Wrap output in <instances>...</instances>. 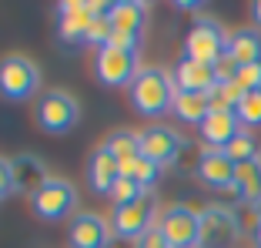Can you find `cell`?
Wrapping results in <instances>:
<instances>
[{
  "label": "cell",
  "mask_w": 261,
  "mask_h": 248,
  "mask_svg": "<svg viewBox=\"0 0 261 248\" xmlns=\"http://www.w3.org/2000/svg\"><path fill=\"white\" fill-rule=\"evenodd\" d=\"M254 211H258V221H261V202H258V205H254Z\"/></svg>",
  "instance_id": "35"
},
{
  "label": "cell",
  "mask_w": 261,
  "mask_h": 248,
  "mask_svg": "<svg viewBox=\"0 0 261 248\" xmlns=\"http://www.w3.org/2000/svg\"><path fill=\"white\" fill-rule=\"evenodd\" d=\"M141 194H147V191H144V188H141L134 178H117V185L111 188V194H108V198L114 202V208H124V205L138 202Z\"/></svg>",
  "instance_id": "27"
},
{
  "label": "cell",
  "mask_w": 261,
  "mask_h": 248,
  "mask_svg": "<svg viewBox=\"0 0 261 248\" xmlns=\"http://www.w3.org/2000/svg\"><path fill=\"white\" fill-rule=\"evenodd\" d=\"M158 218H161L158 215V198H154V191H147V194H141L138 202L124 205V208H114L111 232L121 241H138L151 228H158Z\"/></svg>",
  "instance_id": "2"
},
{
  "label": "cell",
  "mask_w": 261,
  "mask_h": 248,
  "mask_svg": "<svg viewBox=\"0 0 261 248\" xmlns=\"http://www.w3.org/2000/svg\"><path fill=\"white\" fill-rule=\"evenodd\" d=\"M251 235H254V245L261 248V221H258V225H254V232H251Z\"/></svg>",
  "instance_id": "34"
},
{
  "label": "cell",
  "mask_w": 261,
  "mask_h": 248,
  "mask_svg": "<svg viewBox=\"0 0 261 248\" xmlns=\"http://www.w3.org/2000/svg\"><path fill=\"white\" fill-rule=\"evenodd\" d=\"M127 97H130V108L141 117H161L174 108L177 87L164 67H141L134 84L127 87Z\"/></svg>",
  "instance_id": "1"
},
{
  "label": "cell",
  "mask_w": 261,
  "mask_h": 248,
  "mask_svg": "<svg viewBox=\"0 0 261 248\" xmlns=\"http://www.w3.org/2000/svg\"><path fill=\"white\" fill-rule=\"evenodd\" d=\"M111 34H114V23H111V17H94L91 27H87L84 44L94 47V51H100V47H108V44H111Z\"/></svg>",
  "instance_id": "28"
},
{
  "label": "cell",
  "mask_w": 261,
  "mask_h": 248,
  "mask_svg": "<svg viewBox=\"0 0 261 248\" xmlns=\"http://www.w3.org/2000/svg\"><path fill=\"white\" fill-rule=\"evenodd\" d=\"M57 31H61V37L67 40V44H84L87 37V27H91L94 20V7L91 4H81V0H67V4H61L57 7Z\"/></svg>",
  "instance_id": "15"
},
{
  "label": "cell",
  "mask_w": 261,
  "mask_h": 248,
  "mask_svg": "<svg viewBox=\"0 0 261 248\" xmlns=\"http://www.w3.org/2000/svg\"><path fill=\"white\" fill-rule=\"evenodd\" d=\"M94 74L104 87H130L141 74L138 51H117V47H100L94 54Z\"/></svg>",
  "instance_id": "6"
},
{
  "label": "cell",
  "mask_w": 261,
  "mask_h": 248,
  "mask_svg": "<svg viewBox=\"0 0 261 248\" xmlns=\"http://www.w3.org/2000/svg\"><path fill=\"white\" fill-rule=\"evenodd\" d=\"M234 171H238V164L231 161L224 151H218V147H201V161H198V181L204 188H211V191H231L234 194Z\"/></svg>",
  "instance_id": "12"
},
{
  "label": "cell",
  "mask_w": 261,
  "mask_h": 248,
  "mask_svg": "<svg viewBox=\"0 0 261 248\" xmlns=\"http://www.w3.org/2000/svg\"><path fill=\"white\" fill-rule=\"evenodd\" d=\"M158 228L168 238L171 248H198L201 245V211L188 208V205H171L161 211Z\"/></svg>",
  "instance_id": "7"
},
{
  "label": "cell",
  "mask_w": 261,
  "mask_h": 248,
  "mask_svg": "<svg viewBox=\"0 0 261 248\" xmlns=\"http://www.w3.org/2000/svg\"><path fill=\"white\" fill-rule=\"evenodd\" d=\"M251 17H254V23H258V27H261V0H258V4H254V7H251Z\"/></svg>",
  "instance_id": "33"
},
{
  "label": "cell",
  "mask_w": 261,
  "mask_h": 248,
  "mask_svg": "<svg viewBox=\"0 0 261 248\" xmlns=\"http://www.w3.org/2000/svg\"><path fill=\"white\" fill-rule=\"evenodd\" d=\"M245 87L238 81H224V84H215L207 91V101H211V111H238L241 97H245Z\"/></svg>",
  "instance_id": "23"
},
{
  "label": "cell",
  "mask_w": 261,
  "mask_h": 248,
  "mask_svg": "<svg viewBox=\"0 0 261 248\" xmlns=\"http://www.w3.org/2000/svg\"><path fill=\"white\" fill-rule=\"evenodd\" d=\"M228 54L234 57L238 67H251L261 64V31L258 27H241L228 37Z\"/></svg>",
  "instance_id": "18"
},
{
  "label": "cell",
  "mask_w": 261,
  "mask_h": 248,
  "mask_svg": "<svg viewBox=\"0 0 261 248\" xmlns=\"http://www.w3.org/2000/svg\"><path fill=\"white\" fill-rule=\"evenodd\" d=\"M31 211L40 221H67L77 215V188L67 178L50 175V181L31 194Z\"/></svg>",
  "instance_id": "3"
},
{
  "label": "cell",
  "mask_w": 261,
  "mask_h": 248,
  "mask_svg": "<svg viewBox=\"0 0 261 248\" xmlns=\"http://www.w3.org/2000/svg\"><path fill=\"white\" fill-rule=\"evenodd\" d=\"M14 194V171H10V161L0 158V198Z\"/></svg>",
  "instance_id": "32"
},
{
  "label": "cell",
  "mask_w": 261,
  "mask_h": 248,
  "mask_svg": "<svg viewBox=\"0 0 261 248\" xmlns=\"http://www.w3.org/2000/svg\"><path fill=\"white\" fill-rule=\"evenodd\" d=\"M81 117V104L74 101V94L67 91H47L37 101V124L47 134H67Z\"/></svg>",
  "instance_id": "8"
},
{
  "label": "cell",
  "mask_w": 261,
  "mask_h": 248,
  "mask_svg": "<svg viewBox=\"0 0 261 248\" xmlns=\"http://www.w3.org/2000/svg\"><path fill=\"white\" fill-rule=\"evenodd\" d=\"M224 155H228L234 164H245V161H254V158H261V155H258V141H254L251 131H241L238 138H234L228 147H224Z\"/></svg>",
  "instance_id": "25"
},
{
  "label": "cell",
  "mask_w": 261,
  "mask_h": 248,
  "mask_svg": "<svg viewBox=\"0 0 261 248\" xmlns=\"http://www.w3.org/2000/svg\"><path fill=\"white\" fill-rule=\"evenodd\" d=\"M238 81L245 91H261V64H251V67H238Z\"/></svg>",
  "instance_id": "29"
},
{
  "label": "cell",
  "mask_w": 261,
  "mask_h": 248,
  "mask_svg": "<svg viewBox=\"0 0 261 248\" xmlns=\"http://www.w3.org/2000/svg\"><path fill=\"white\" fill-rule=\"evenodd\" d=\"M121 178H134L144 191H151L154 185H158V178H161V164H154L151 158L141 155L138 161H130V164H121Z\"/></svg>",
  "instance_id": "24"
},
{
  "label": "cell",
  "mask_w": 261,
  "mask_h": 248,
  "mask_svg": "<svg viewBox=\"0 0 261 248\" xmlns=\"http://www.w3.org/2000/svg\"><path fill=\"white\" fill-rule=\"evenodd\" d=\"M10 171H14V191L27 194V198H31L34 191H40V188L50 181L47 164L40 161V158H34V155H17V158H10Z\"/></svg>",
  "instance_id": "16"
},
{
  "label": "cell",
  "mask_w": 261,
  "mask_h": 248,
  "mask_svg": "<svg viewBox=\"0 0 261 248\" xmlns=\"http://www.w3.org/2000/svg\"><path fill=\"white\" fill-rule=\"evenodd\" d=\"M111 221H104L97 211H77L67 225L70 248H111Z\"/></svg>",
  "instance_id": "11"
},
{
  "label": "cell",
  "mask_w": 261,
  "mask_h": 248,
  "mask_svg": "<svg viewBox=\"0 0 261 248\" xmlns=\"http://www.w3.org/2000/svg\"><path fill=\"white\" fill-rule=\"evenodd\" d=\"M117 178H121V164H117L104 147H97V151L91 155V161H87V181H91V191L94 194H111V188L117 185Z\"/></svg>",
  "instance_id": "17"
},
{
  "label": "cell",
  "mask_w": 261,
  "mask_h": 248,
  "mask_svg": "<svg viewBox=\"0 0 261 248\" xmlns=\"http://www.w3.org/2000/svg\"><path fill=\"white\" fill-rule=\"evenodd\" d=\"M40 87V70L31 57L7 54L0 57V97L7 101H27Z\"/></svg>",
  "instance_id": "5"
},
{
  "label": "cell",
  "mask_w": 261,
  "mask_h": 248,
  "mask_svg": "<svg viewBox=\"0 0 261 248\" xmlns=\"http://www.w3.org/2000/svg\"><path fill=\"white\" fill-rule=\"evenodd\" d=\"M234 198L245 205L261 202V158L238 164V171H234Z\"/></svg>",
  "instance_id": "20"
},
{
  "label": "cell",
  "mask_w": 261,
  "mask_h": 248,
  "mask_svg": "<svg viewBox=\"0 0 261 248\" xmlns=\"http://www.w3.org/2000/svg\"><path fill=\"white\" fill-rule=\"evenodd\" d=\"M171 114H174L177 121L201 128V124H204V117L211 114V101H207V94H181V91H177Z\"/></svg>",
  "instance_id": "22"
},
{
  "label": "cell",
  "mask_w": 261,
  "mask_h": 248,
  "mask_svg": "<svg viewBox=\"0 0 261 248\" xmlns=\"http://www.w3.org/2000/svg\"><path fill=\"white\" fill-rule=\"evenodd\" d=\"M171 81H174V87L181 94H207L218 84L215 67H211V64H201V61H191V57H181V61L174 64Z\"/></svg>",
  "instance_id": "13"
},
{
  "label": "cell",
  "mask_w": 261,
  "mask_h": 248,
  "mask_svg": "<svg viewBox=\"0 0 261 248\" xmlns=\"http://www.w3.org/2000/svg\"><path fill=\"white\" fill-rule=\"evenodd\" d=\"M144 20H147V7H144V4H138V0L111 4V23H114V31L144 37Z\"/></svg>",
  "instance_id": "19"
},
{
  "label": "cell",
  "mask_w": 261,
  "mask_h": 248,
  "mask_svg": "<svg viewBox=\"0 0 261 248\" xmlns=\"http://www.w3.org/2000/svg\"><path fill=\"white\" fill-rule=\"evenodd\" d=\"M100 147H104L117 164H130V161H138V158H141V134L121 128V131H111Z\"/></svg>",
  "instance_id": "21"
},
{
  "label": "cell",
  "mask_w": 261,
  "mask_h": 248,
  "mask_svg": "<svg viewBox=\"0 0 261 248\" xmlns=\"http://www.w3.org/2000/svg\"><path fill=\"white\" fill-rule=\"evenodd\" d=\"M198 131H201V138H204V147H218V151H224V147L238 138L245 128H241V121H238L234 111H211Z\"/></svg>",
  "instance_id": "14"
},
{
  "label": "cell",
  "mask_w": 261,
  "mask_h": 248,
  "mask_svg": "<svg viewBox=\"0 0 261 248\" xmlns=\"http://www.w3.org/2000/svg\"><path fill=\"white\" fill-rule=\"evenodd\" d=\"M185 144H188V141L181 138L174 128H168V124H151V128L141 131V155L151 158V161L161 164V168L177 164V158H181Z\"/></svg>",
  "instance_id": "10"
},
{
  "label": "cell",
  "mask_w": 261,
  "mask_h": 248,
  "mask_svg": "<svg viewBox=\"0 0 261 248\" xmlns=\"http://www.w3.org/2000/svg\"><path fill=\"white\" fill-rule=\"evenodd\" d=\"M215 78H218V84H224V81H234V78H238V64H234V57H231V54H224L221 61L215 64Z\"/></svg>",
  "instance_id": "30"
},
{
  "label": "cell",
  "mask_w": 261,
  "mask_h": 248,
  "mask_svg": "<svg viewBox=\"0 0 261 248\" xmlns=\"http://www.w3.org/2000/svg\"><path fill=\"white\" fill-rule=\"evenodd\" d=\"M228 37H231V34H224V27L218 20H211V17H198V20L191 23L188 37H185V57L215 67V64L228 54Z\"/></svg>",
  "instance_id": "4"
},
{
  "label": "cell",
  "mask_w": 261,
  "mask_h": 248,
  "mask_svg": "<svg viewBox=\"0 0 261 248\" xmlns=\"http://www.w3.org/2000/svg\"><path fill=\"white\" fill-rule=\"evenodd\" d=\"M234 114H238L241 128H261V91H248Z\"/></svg>",
  "instance_id": "26"
},
{
  "label": "cell",
  "mask_w": 261,
  "mask_h": 248,
  "mask_svg": "<svg viewBox=\"0 0 261 248\" xmlns=\"http://www.w3.org/2000/svg\"><path fill=\"white\" fill-rule=\"evenodd\" d=\"M241 235V218L224 205H207L201 211V245L198 248H231Z\"/></svg>",
  "instance_id": "9"
},
{
  "label": "cell",
  "mask_w": 261,
  "mask_h": 248,
  "mask_svg": "<svg viewBox=\"0 0 261 248\" xmlns=\"http://www.w3.org/2000/svg\"><path fill=\"white\" fill-rule=\"evenodd\" d=\"M134 248H171V245H168V238L161 235V228H151L144 238L134 241Z\"/></svg>",
  "instance_id": "31"
}]
</instances>
